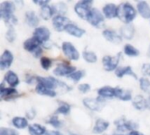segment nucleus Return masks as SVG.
Here are the masks:
<instances>
[{
	"label": "nucleus",
	"mask_w": 150,
	"mask_h": 135,
	"mask_svg": "<svg viewBox=\"0 0 150 135\" xmlns=\"http://www.w3.org/2000/svg\"><path fill=\"white\" fill-rule=\"evenodd\" d=\"M84 76H85V71L83 69H80V70H76L75 72H73L69 76V78L71 79L75 83H78L80 80H82L84 77Z\"/></svg>",
	"instance_id": "36"
},
{
	"label": "nucleus",
	"mask_w": 150,
	"mask_h": 135,
	"mask_svg": "<svg viewBox=\"0 0 150 135\" xmlns=\"http://www.w3.org/2000/svg\"><path fill=\"white\" fill-rule=\"evenodd\" d=\"M40 62L41 68L45 70H48L53 66L52 59L49 57H47V56H42L41 58H40Z\"/></svg>",
	"instance_id": "38"
},
{
	"label": "nucleus",
	"mask_w": 150,
	"mask_h": 135,
	"mask_svg": "<svg viewBox=\"0 0 150 135\" xmlns=\"http://www.w3.org/2000/svg\"><path fill=\"white\" fill-rule=\"evenodd\" d=\"M142 71L143 75L150 76V63H144L142 68Z\"/></svg>",
	"instance_id": "43"
},
{
	"label": "nucleus",
	"mask_w": 150,
	"mask_h": 135,
	"mask_svg": "<svg viewBox=\"0 0 150 135\" xmlns=\"http://www.w3.org/2000/svg\"><path fill=\"white\" fill-rule=\"evenodd\" d=\"M83 58L88 63H95L98 61L97 54L92 51H83Z\"/></svg>",
	"instance_id": "35"
},
{
	"label": "nucleus",
	"mask_w": 150,
	"mask_h": 135,
	"mask_svg": "<svg viewBox=\"0 0 150 135\" xmlns=\"http://www.w3.org/2000/svg\"><path fill=\"white\" fill-rule=\"evenodd\" d=\"M47 124H49L50 126H52L53 127L56 128V129H59L62 127V122L59 119L58 116L57 115H53L49 118V119L47 121Z\"/></svg>",
	"instance_id": "39"
},
{
	"label": "nucleus",
	"mask_w": 150,
	"mask_h": 135,
	"mask_svg": "<svg viewBox=\"0 0 150 135\" xmlns=\"http://www.w3.org/2000/svg\"><path fill=\"white\" fill-rule=\"evenodd\" d=\"M25 21L30 26L36 28L40 24V18L33 11H27L25 14Z\"/></svg>",
	"instance_id": "17"
},
{
	"label": "nucleus",
	"mask_w": 150,
	"mask_h": 135,
	"mask_svg": "<svg viewBox=\"0 0 150 135\" xmlns=\"http://www.w3.org/2000/svg\"><path fill=\"white\" fill-rule=\"evenodd\" d=\"M110 123L106 120H104L102 119H98L95 122V125L93 127V134H100L105 133L109 128Z\"/></svg>",
	"instance_id": "21"
},
{
	"label": "nucleus",
	"mask_w": 150,
	"mask_h": 135,
	"mask_svg": "<svg viewBox=\"0 0 150 135\" xmlns=\"http://www.w3.org/2000/svg\"><path fill=\"white\" fill-rule=\"evenodd\" d=\"M65 32H67L69 35L73 36V37H76V38H81L84 35V33H86L84 29H83L82 27L78 26L77 25L74 24V23H71L69 24L67 27H66V30Z\"/></svg>",
	"instance_id": "19"
},
{
	"label": "nucleus",
	"mask_w": 150,
	"mask_h": 135,
	"mask_svg": "<svg viewBox=\"0 0 150 135\" xmlns=\"http://www.w3.org/2000/svg\"><path fill=\"white\" fill-rule=\"evenodd\" d=\"M92 4H93L92 0H81L75 4L74 11L81 18L86 20L89 13L93 8Z\"/></svg>",
	"instance_id": "4"
},
{
	"label": "nucleus",
	"mask_w": 150,
	"mask_h": 135,
	"mask_svg": "<svg viewBox=\"0 0 150 135\" xmlns=\"http://www.w3.org/2000/svg\"><path fill=\"white\" fill-rule=\"evenodd\" d=\"M128 135H144V134H143L142 133H141V132L137 131V130H134V131H132V132H130Z\"/></svg>",
	"instance_id": "47"
},
{
	"label": "nucleus",
	"mask_w": 150,
	"mask_h": 135,
	"mask_svg": "<svg viewBox=\"0 0 150 135\" xmlns=\"http://www.w3.org/2000/svg\"><path fill=\"white\" fill-rule=\"evenodd\" d=\"M12 126L17 129H25L28 127V119L24 117H14L11 119Z\"/></svg>",
	"instance_id": "30"
},
{
	"label": "nucleus",
	"mask_w": 150,
	"mask_h": 135,
	"mask_svg": "<svg viewBox=\"0 0 150 135\" xmlns=\"http://www.w3.org/2000/svg\"><path fill=\"white\" fill-rule=\"evenodd\" d=\"M45 135H63L61 132L57 131V130H49V131H47L46 134Z\"/></svg>",
	"instance_id": "45"
},
{
	"label": "nucleus",
	"mask_w": 150,
	"mask_h": 135,
	"mask_svg": "<svg viewBox=\"0 0 150 135\" xmlns=\"http://www.w3.org/2000/svg\"><path fill=\"white\" fill-rule=\"evenodd\" d=\"M18 97H19L18 90L15 88L11 87H5L4 82L0 85V98L1 100L9 101L11 99H15Z\"/></svg>",
	"instance_id": "13"
},
{
	"label": "nucleus",
	"mask_w": 150,
	"mask_h": 135,
	"mask_svg": "<svg viewBox=\"0 0 150 135\" xmlns=\"http://www.w3.org/2000/svg\"><path fill=\"white\" fill-rule=\"evenodd\" d=\"M78 90L83 94L88 93L91 90V85L89 83H82L78 86Z\"/></svg>",
	"instance_id": "42"
},
{
	"label": "nucleus",
	"mask_w": 150,
	"mask_h": 135,
	"mask_svg": "<svg viewBox=\"0 0 150 135\" xmlns=\"http://www.w3.org/2000/svg\"><path fill=\"white\" fill-rule=\"evenodd\" d=\"M0 135H19V134L15 129L8 128V127H1Z\"/></svg>",
	"instance_id": "41"
},
{
	"label": "nucleus",
	"mask_w": 150,
	"mask_h": 135,
	"mask_svg": "<svg viewBox=\"0 0 150 135\" xmlns=\"http://www.w3.org/2000/svg\"><path fill=\"white\" fill-rule=\"evenodd\" d=\"M83 105L91 111L93 112H100L104 106V99L100 97L97 98H86L83 100Z\"/></svg>",
	"instance_id": "12"
},
{
	"label": "nucleus",
	"mask_w": 150,
	"mask_h": 135,
	"mask_svg": "<svg viewBox=\"0 0 150 135\" xmlns=\"http://www.w3.org/2000/svg\"><path fill=\"white\" fill-rule=\"evenodd\" d=\"M71 20L65 17V16H62V15H55L53 18H52V25L55 31L57 32H62L66 30V27L71 24Z\"/></svg>",
	"instance_id": "11"
},
{
	"label": "nucleus",
	"mask_w": 150,
	"mask_h": 135,
	"mask_svg": "<svg viewBox=\"0 0 150 135\" xmlns=\"http://www.w3.org/2000/svg\"><path fill=\"white\" fill-rule=\"evenodd\" d=\"M15 7L14 3L11 1H4L0 4V17L10 26H13L18 23V18L14 15Z\"/></svg>",
	"instance_id": "1"
},
{
	"label": "nucleus",
	"mask_w": 150,
	"mask_h": 135,
	"mask_svg": "<svg viewBox=\"0 0 150 135\" xmlns=\"http://www.w3.org/2000/svg\"><path fill=\"white\" fill-rule=\"evenodd\" d=\"M28 132L30 135H45L47 129L40 124H33L28 127Z\"/></svg>",
	"instance_id": "31"
},
{
	"label": "nucleus",
	"mask_w": 150,
	"mask_h": 135,
	"mask_svg": "<svg viewBox=\"0 0 150 135\" xmlns=\"http://www.w3.org/2000/svg\"><path fill=\"white\" fill-rule=\"evenodd\" d=\"M124 54L129 57H137L140 54V51L131 44H126L123 48Z\"/></svg>",
	"instance_id": "34"
},
{
	"label": "nucleus",
	"mask_w": 150,
	"mask_h": 135,
	"mask_svg": "<svg viewBox=\"0 0 150 135\" xmlns=\"http://www.w3.org/2000/svg\"><path fill=\"white\" fill-rule=\"evenodd\" d=\"M102 34L106 40H108L113 44H120L122 42V40H123L120 33H118L115 30L105 29L103 31Z\"/></svg>",
	"instance_id": "16"
},
{
	"label": "nucleus",
	"mask_w": 150,
	"mask_h": 135,
	"mask_svg": "<svg viewBox=\"0 0 150 135\" xmlns=\"http://www.w3.org/2000/svg\"><path fill=\"white\" fill-rule=\"evenodd\" d=\"M134 33H135L134 26L131 24L124 25L120 28V35L122 38L126 40H132L134 37Z\"/></svg>",
	"instance_id": "24"
},
{
	"label": "nucleus",
	"mask_w": 150,
	"mask_h": 135,
	"mask_svg": "<svg viewBox=\"0 0 150 135\" xmlns=\"http://www.w3.org/2000/svg\"><path fill=\"white\" fill-rule=\"evenodd\" d=\"M147 54H148V56L150 57V45H149V50H148V53H147Z\"/></svg>",
	"instance_id": "49"
},
{
	"label": "nucleus",
	"mask_w": 150,
	"mask_h": 135,
	"mask_svg": "<svg viewBox=\"0 0 150 135\" xmlns=\"http://www.w3.org/2000/svg\"><path fill=\"white\" fill-rule=\"evenodd\" d=\"M137 10L128 2L121 3L119 5V16L118 18L125 23V25L131 24L137 16Z\"/></svg>",
	"instance_id": "2"
},
{
	"label": "nucleus",
	"mask_w": 150,
	"mask_h": 135,
	"mask_svg": "<svg viewBox=\"0 0 150 135\" xmlns=\"http://www.w3.org/2000/svg\"><path fill=\"white\" fill-rule=\"evenodd\" d=\"M98 97L102 98H115V88L111 86H104L98 90Z\"/></svg>",
	"instance_id": "26"
},
{
	"label": "nucleus",
	"mask_w": 150,
	"mask_h": 135,
	"mask_svg": "<svg viewBox=\"0 0 150 135\" xmlns=\"http://www.w3.org/2000/svg\"><path fill=\"white\" fill-rule=\"evenodd\" d=\"M36 83H40L53 90H55L56 89H61V88H65L66 90H69V87H68V85L65 83H62L53 76H47V77L36 76Z\"/></svg>",
	"instance_id": "3"
},
{
	"label": "nucleus",
	"mask_w": 150,
	"mask_h": 135,
	"mask_svg": "<svg viewBox=\"0 0 150 135\" xmlns=\"http://www.w3.org/2000/svg\"><path fill=\"white\" fill-rule=\"evenodd\" d=\"M115 135H125V134H115Z\"/></svg>",
	"instance_id": "51"
},
{
	"label": "nucleus",
	"mask_w": 150,
	"mask_h": 135,
	"mask_svg": "<svg viewBox=\"0 0 150 135\" xmlns=\"http://www.w3.org/2000/svg\"><path fill=\"white\" fill-rule=\"evenodd\" d=\"M137 12L145 19L150 18V5L146 1H139L136 5Z\"/></svg>",
	"instance_id": "18"
},
{
	"label": "nucleus",
	"mask_w": 150,
	"mask_h": 135,
	"mask_svg": "<svg viewBox=\"0 0 150 135\" xmlns=\"http://www.w3.org/2000/svg\"><path fill=\"white\" fill-rule=\"evenodd\" d=\"M62 50L63 54L70 61H77L80 58V54L78 50L76 48V47L69 42V41H64L62 45Z\"/></svg>",
	"instance_id": "6"
},
{
	"label": "nucleus",
	"mask_w": 150,
	"mask_h": 135,
	"mask_svg": "<svg viewBox=\"0 0 150 135\" xmlns=\"http://www.w3.org/2000/svg\"><path fill=\"white\" fill-rule=\"evenodd\" d=\"M105 16L103 14V12H101L97 8H92L91 12L89 13L86 21L91 24L92 26L97 27V28H100L104 24H105Z\"/></svg>",
	"instance_id": "5"
},
{
	"label": "nucleus",
	"mask_w": 150,
	"mask_h": 135,
	"mask_svg": "<svg viewBox=\"0 0 150 135\" xmlns=\"http://www.w3.org/2000/svg\"><path fill=\"white\" fill-rule=\"evenodd\" d=\"M35 91H36V93H38L39 95H41V96H47V97H50V98H54L56 96L55 90L48 89L47 87H46L40 83H37V85L35 87Z\"/></svg>",
	"instance_id": "28"
},
{
	"label": "nucleus",
	"mask_w": 150,
	"mask_h": 135,
	"mask_svg": "<svg viewBox=\"0 0 150 135\" xmlns=\"http://www.w3.org/2000/svg\"><path fill=\"white\" fill-rule=\"evenodd\" d=\"M114 125L119 132H132L139 127V125L136 122L126 119H119L115 120Z\"/></svg>",
	"instance_id": "8"
},
{
	"label": "nucleus",
	"mask_w": 150,
	"mask_h": 135,
	"mask_svg": "<svg viewBox=\"0 0 150 135\" xmlns=\"http://www.w3.org/2000/svg\"><path fill=\"white\" fill-rule=\"evenodd\" d=\"M115 98L122 101H130L133 99L132 92L120 87H115Z\"/></svg>",
	"instance_id": "25"
},
{
	"label": "nucleus",
	"mask_w": 150,
	"mask_h": 135,
	"mask_svg": "<svg viewBox=\"0 0 150 135\" xmlns=\"http://www.w3.org/2000/svg\"><path fill=\"white\" fill-rule=\"evenodd\" d=\"M52 6H53V8L54 10L55 15L65 16V14L68 11V6H67V4L65 3L59 2V3H56V4H52Z\"/></svg>",
	"instance_id": "33"
},
{
	"label": "nucleus",
	"mask_w": 150,
	"mask_h": 135,
	"mask_svg": "<svg viewBox=\"0 0 150 135\" xmlns=\"http://www.w3.org/2000/svg\"><path fill=\"white\" fill-rule=\"evenodd\" d=\"M4 82L8 83L10 87L15 88L19 84V78L15 72L9 70L4 76Z\"/></svg>",
	"instance_id": "23"
},
{
	"label": "nucleus",
	"mask_w": 150,
	"mask_h": 135,
	"mask_svg": "<svg viewBox=\"0 0 150 135\" xmlns=\"http://www.w3.org/2000/svg\"><path fill=\"white\" fill-rule=\"evenodd\" d=\"M102 12L105 16V18L108 19H112L115 18H118L119 16V5H116L115 4L109 3L106 4L102 10Z\"/></svg>",
	"instance_id": "15"
},
{
	"label": "nucleus",
	"mask_w": 150,
	"mask_h": 135,
	"mask_svg": "<svg viewBox=\"0 0 150 135\" xmlns=\"http://www.w3.org/2000/svg\"><path fill=\"white\" fill-rule=\"evenodd\" d=\"M33 3L35 4L40 5V7H43V6H46V5H48L49 4V1L48 0H45V1H43V0H38V1H33Z\"/></svg>",
	"instance_id": "44"
},
{
	"label": "nucleus",
	"mask_w": 150,
	"mask_h": 135,
	"mask_svg": "<svg viewBox=\"0 0 150 135\" xmlns=\"http://www.w3.org/2000/svg\"><path fill=\"white\" fill-rule=\"evenodd\" d=\"M120 54H118L115 56H112V55H105L102 58V64L104 69L108 71H113L116 70L119 67V63H120Z\"/></svg>",
	"instance_id": "7"
},
{
	"label": "nucleus",
	"mask_w": 150,
	"mask_h": 135,
	"mask_svg": "<svg viewBox=\"0 0 150 135\" xmlns=\"http://www.w3.org/2000/svg\"><path fill=\"white\" fill-rule=\"evenodd\" d=\"M71 111V106L66 102H59V106L55 111V115H68Z\"/></svg>",
	"instance_id": "32"
},
{
	"label": "nucleus",
	"mask_w": 150,
	"mask_h": 135,
	"mask_svg": "<svg viewBox=\"0 0 150 135\" xmlns=\"http://www.w3.org/2000/svg\"><path fill=\"white\" fill-rule=\"evenodd\" d=\"M5 38L10 43H12L16 40V31L13 28V26L9 27V29L7 30V32L5 33Z\"/></svg>",
	"instance_id": "40"
},
{
	"label": "nucleus",
	"mask_w": 150,
	"mask_h": 135,
	"mask_svg": "<svg viewBox=\"0 0 150 135\" xmlns=\"http://www.w3.org/2000/svg\"><path fill=\"white\" fill-rule=\"evenodd\" d=\"M140 88L145 93L150 94V80L146 77H142L140 80Z\"/></svg>",
	"instance_id": "37"
},
{
	"label": "nucleus",
	"mask_w": 150,
	"mask_h": 135,
	"mask_svg": "<svg viewBox=\"0 0 150 135\" xmlns=\"http://www.w3.org/2000/svg\"><path fill=\"white\" fill-rule=\"evenodd\" d=\"M40 43L34 38V37H31L27 40H25L23 43V47L25 51L30 52V53H33L36 49H38L39 47H40Z\"/></svg>",
	"instance_id": "20"
},
{
	"label": "nucleus",
	"mask_w": 150,
	"mask_h": 135,
	"mask_svg": "<svg viewBox=\"0 0 150 135\" xmlns=\"http://www.w3.org/2000/svg\"><path fill=\"white\" fill-rule=\"evenodd\" d=\"M105 135H109V134H105Z\"/></svg>",
	"instance_id": "52"
},
{
	"label": "nucleus",
	"mask_w": 150,
	"mask_h": 135,
	"mask_svg": "<svg viewBox=\"0 0 150 135\" xmlns=\"http://www.w3.org/2000/svg\"><path fill=\"white\" fill-rule=\"evenodd\" d=\"M76 70V67L69 64V63H58L56 68L53 70V73L56 76H69L73 72Z\"/></svg>",
	"instance_id": "10"
},
{
	"label": "nucleus",
	"mask_w": 150,
	"mask_h": 135,
	"mask_svg": "<svg viewBox=\"0 0 150 135\" xmlns=\"http://www.w3.org/2000/svg\"><path fill=\"white\" fill-rule=\"evenodd\" d=\"M50 36H51V32L45 25L36 27L33 33V37H34L40 44H44L47 42L50 39Z\"/></svg>",
	"instance_id": "9"
},
{
	"label": "nucleus",
	"mask_w": 150,
	"mask_h": 135,
	"mask_svg": "<svg viewBox=\"0 0 150 135\" xmlns=\"http://www.w3.org/2000/svg\"><path fill=\"white\" fill-rule=\"evenodd\" d=\"M147 109L150 110V95L149 96V98H147Z\"/></svg>",
	"instance_id": "48"
},
{
	"label": "nucleus",
	"mask_w": 150,
	"mask_h": 135,
	"mask_svg": "<svg viewBox=\"0 0 150 135\" xmlns=\"http://www.w3.org/2000/svg\"><path fill=\"white\" fill-rule=\"evenodd\" d=\"M133 105L138 111L147 109V99L142 95H136L133 98Z\"/></svg>",
	"instance_id": "27"
},
{
	"label": "nucleus",
	"mask_w": 150,
	"mask_h": 135,
	"mask_svg": "<svg viewBox=\"0 0 150 135\" xmlns=\"http://www.w3.org/2000/svg\"><path fill=\"white\" fill-rule=\"evenodd\" d=\"M13 61H14V56L10 50L7 49L4 50L0 57V69L1 70L8 69L11 66Z\"/></svg>",
	"instance_id": "14"
},
{
	"label": "nucleus",
	"mask_w": 150,
	"mask_h": 135,
	"mask_svg": "<svg viewBox=\"0 0 150 135\" xmlns=\"http://www.w3.org/2000/svg\"><path fill=\"white\" fill-rule=\"evenodd\" d=\"M115 75L119 78H122L126 76H130L134 77V79H137V75L134 72L133 69L130 66H126V67H119L115 70Z\"/></svg>",
	"instance_id": "22"
},
{
	"label": "nucleus",
	"mask_w": 150,
	"mask_h": 135,
	"mask_svg": "<svg viewBox=\"0 0 150 135\" xmlns=\"http://www.w3.org/2000/svg\"><path fill=\"white\" fill-rule=\"evenodd\" d=\"M36 115V112H34V111H33V112H27V114H26V117H27V119H33V118H34V116Z\"/></svg>",
	"instance_id": "46"
},
{
	"label": "nucleus",
	"mask_w": 150,
	"mask_h": 135,
	"mask_svg": "<svg viewBox=\"0 0 150 135\" xmlns=\"http://www.w3.org/2000/svg\"><path fill=\"white\" fill-rule=\"evenodd\" d=\"M69 135H79V134H74V133H69Z\"/></svg>",
	"instance_id": "50"
},
{
	"label": "nucleus",
	"mask_w": 150,
	"mask_h": 135,
	"mask_svg": "<svg viewBox=\"0 0 150 135\" xmlns=\"http://www.w3.org/2000/svg\"><path fill=\"white\" fill-rule=\"evenodd\" d=\"M55 16L54 10L52 5H46L43 7H40V17L44 20H49L50 18H53Z\"/></svg>",
	"instance_id": "29"
}]
</instances>
